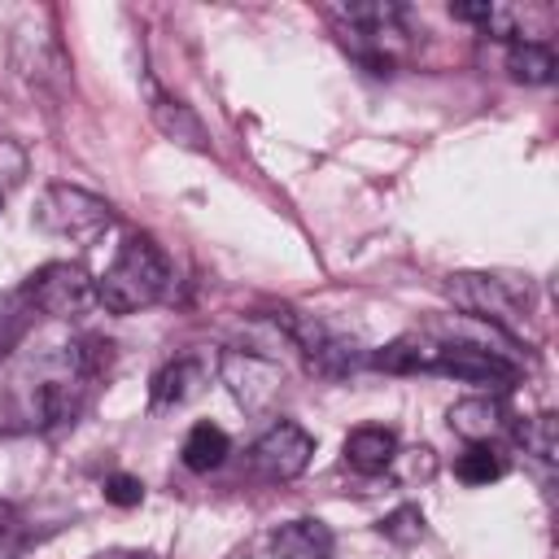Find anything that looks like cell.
<instances>
[{"label": "cell", "mask_w": 559, "mask_h": 559, "mask_svg": "<svg viewBox=\"0 0 559 559\" xmlns=\"http://www.w3.org/2000/svg\"><path fill=\"white\" fill-rule=\"evenodd\" d=\"M380 533H384L389 542H397V546H411V542L424 537V511H419V507H397V511H389V515L380 520Z\"/></svg>", "instance_id": "ffe728a7"}, {"label": "cell", "mask_w": 559, "mask_h": 559, "mask_svg": "<svg viewBox=\"0 0 559 559\" xmlns=\"http://www.w3.org/2000/svg\"><path fill=\"white\" fill-rule=\"evenodd\" d=\"M166 275H170V266H166L162 245L153 236H144V231H131L118 245V253L105 266V275L96 280V301L109 314H135V310H144V306H153L162 297Z\"/></svg>", "instance_id": "6da1fadb"}, {"label": "cell", "mask_w": 559, "mask_h": 559, "mask_svg": "<svg viewBox=\"0 0 559 559\" xmlns=\"http://www.w3.org/2000/svg\"><path fill=\"white\" fill-rule=\"evenodd\" d=\"M445 297L467 310L472 319L507 332V336H520L524 332V319H528V288L502 280V275H485V271H454L445 280Z\"/></svg>", "instance_id": "7a4b0ae2"}, {"label": "cell", "mask_w": 559, "mask_h": 559, "mask_svg": "<svg viewBox=\"0 0 559 559\" xmlns=\"http://www.w3.org/2000/svg\"><path fill=\"white\" fill-rule=\"evenodd\" d=\"M271 559H332V528L323 520H288L271 533Z\"/></svg>", "instance_id": "8fae6325"}, {"label": "cell", "mask_w": 559, "mask_h": 559, "mask_svg": "<svg viewBox=\"0 0 559 559\" xmlns=\"http://www.w3.org/2000/svg\"><path fill=\"white\" fill-rule=\"evenodd\" d=\"M201 384H205L201 358H175V362H166L153 376V389H148L153 393V411H175V406L192 402L201 393Z\"/></svg>", "instance_id": "7c38bea8"}, {"label": "cell", "mask_w": 559, "mask_h": 559, "mask_svg": "<svg viewBox=\"0 0 559 559\" xmlns=\"http://www.w3.org/2000/svg\"><path fill=\"white\" fill-rule=\"evenodd\" d=\"M92 559H153L148 550H105V555H92Z\"/></svg>", "instance_id": "d4e9b609"}, {"label": "cell", "mask_w": 559, "mask_h": 559, "mask_svg": "<svg viewBox=\"0 0 559 559\" xmlns=\"http://www.w3.org/2000/svg\"><path fill=\"white\" fill-rule=\"evenodd\" d=\"M432 371L441 376H454L463 384H480V389H493V393H507L515 380H520V367L489 354V349H476V345H463V341H441L437 345V358H432Z\"/></svg>", "instance_id": "ba28073f"}, {"label": "cell", "mask_w": 559, "mask_h": 559, "mask_svg": "<svg viewBox=\"0 0 559 559\" xmlns=\"http://www.w3.org/2000/svg\"><path fill=\"white\" fill-rule=\"evenodd\" d=\"M454 472H459V480H463V485H489V480H498L507 467H502V459H498L489 445H472V450H463V454H459Z\"/></svg>", "instance_id": "d6986e66"}, {"label": "cell", "mask_w": 559, "mask_h": 559, "mask_svg": "<svg viewBox=\"0 0 559 559\" xmlns=\"http://www.w3.org/2000/svg\"><path fill=\"white\" fill-rule=\"evenodd\" d=\"M13 66H17V74H22L31 87H39V92L61 96V92L70 87V57L61 52V44H57L52 31L35 26V17H26V22L13 31Z\"/></svg>", "instance_id": "5b68a950"}, {"label": "cell", "mask_w": 559, "mask_h": 559, "mask_svg": "<svg viewBox=\"0 0 559 559\" xmlns=\"http://www.w3.org/2000/svg\"><path fill=\"white\" fill-rule=\"evenodd\" d=\"M450 432H459L472 445H489L493 437L511 432V411L502 406V397H463L445 411Z\"/></svg>", "instance_id": "30bf717a"}, {"label": "cell", "mask_w": 559, "mask_h": 559, "mask_svg": "<svg viewBox=\"0 0 559 559\" xmlns=\"http://www.w3.org/2000/svg\"><path fill=\"white\" fill-rule=\"evenodd\" d=\"M22 288H26L31 306L52 319H74L96 301V284L79 262H48Z\"/></svg>", "instance_id": "277c9868"}, {"label": "cell", "mask_w": 559, "mask_h": 559, "mask_svg": "<svg viewBox=\"0 0 559 559\" xmlns=\"http://www.w3.org/2000/svg\"><path fill=\"white\" fill-rule=\"evenodd\" d=\"M437 345H441V341L411 332V336H397V341H389L380 354H371V367H380V371H393V376H406V371H432Z\"/></svg>", "instance_id": "5bb4252c"}, {"label": "cell", "mask_w": 559, "mask_h": 559, "mask_svg": "<svg viewBox=\"0 0 559 559\" xmlns=\"http://www.w3.org/2000/svg\"><path fill=\"white\" fill-rule=\"evenodd\" d=\"M310 454H314L310 432L297 428L293 419H275V424L253 441L249 467H253V476H262V480H293V476L306 472Z\"/></svg>", "instance_id": "52a82bcc"}, {"label": "cell", "mask_w": 559, "mask_h": 559, "mask_svg": "<svg viewBox=\"0 0 559 559\" xmlns=\"http://www.w3.org/2000/svg\"><path fill=\"white\" fill-rule=\"evenodd\" d=\"M26 179V148L9 135H0V192Z\"/></svg>", "instance_id": "7402d4cb"}, {"label": "cell", "mask_w": 559, "mask_h": 559, "mask_svg": "<svg viewBox=\"0 0 559 559\" xmlns=\"http://www.w3.org/2000/svg\"><path fill=\"white\" fill-rule=\"evenodd\" d=\"M13 524H17V511H13V502H0V537H4Z\"/></svg>", "instance_id": "cb8c5ba5"}, {"label": "cell", "mask_w": 559, "mask_h": 559, "mask_svg": "<svg viewBox=\"0 0 559 559\" xmlns=\"http://www.w3.org/2000/svg\"><path fill=\"white\" fill-rule=\"evenodd\" d=\"M218 376L227 384V393L236 397V406H245L249 415H262L275 406L280 389H284V371L280 362L253 354V349H223L218 358Z\"/></svg>", "instance_id": "8992f818"}, {"label": "cell", "mask_w": 559, "mask_h": 559, "mask_svg": "<svg viewBox=\"0 0 559 559\" xmlns=\"http://www.w3.org/2000/svg\"><path fill=\"white\" fill-rule=\"evenodd\" d=\"M231 441L218 424H197L188 437H183V467L188 472H214L223 459H227Z\"/></svg>", "instance_id": "2e32d148"}, {"label": "cell", "mask_w": 559, "mask_h": 559, "mask_svg": "<svg viewBox=\"0 0 559 559\" xmlns=\"http://www.w3.org/2000/svg\"><path fill=\"white\" fill-rule=\"evenodd\" d=\"M0 205H4V192H0Z\"/></svg>", "instance_id": "484cf974"}, {"label": "cell", "mask_w": 559, "mask_h": 559, "mask_svg": "<svg viewBox=\"0 0 559 559\" xmlns=\"http://www.w3.org/2000/svg\"><path fill=\"white\" fill-rule=\"evenodd\" d=\"M511 432H515V441H520L533 459H542V463H555V459H559V419H555L550 411L528 415V419L515 424Z\"/></svg>", "instance_id": "e0dca14e"}, {"label": "cell", "mask_w": 559, "mask_h": 559, "mask_svg": "<svg viewBox=\"0 0 559 559\" xmlns=\"http://www.w3.org/2000/svg\"><path fill=\"white\" fill-rule=\"evenodd\" d=\"M35 223L48 236H66V240H92L114 223V205L87 188L74 183H48L39 192L35 205Z\"/></svg>", "instance_id": "3957f363"}, {"label": "cell", "mask_w": 559, "mask_h": 559, "mask_svg": "<svg viewBox=\"0 0 559 559\" xmlns=\"http://www.w3.org/2000/svg\"><path fill=\"white\" fill-rule=\"evenodd\" d=\"M105 502H114V507H122V511L140 507V502H144V485H140V476H131V472H114V476L105 480Z\"/></svg>", "instance_id": "44dd1931"}, {"label": "cell", "mask_w": 559, "mask_h": 559, "mask_svg": "<svg viewBox=\"0 0 559 559\" xmlns=\"http://www.w3.org/2000/svg\"><path fill=\"white\" fill-rule=\"evenodd\" d=\"M148 118H153V127H157L166 140H175V144H183V148H192V153H205V148H210V131H205V122L197 118V109L183 105L179 96H166L153 79H148Z\"/></svg>", "instance_id": "9c48e42d"}, {"label": "cell", "mask_w": 559, "mask_h": 559, "mask_svg": "<svg viewBox=\"0 0 559 559\" xmlns=\"http://www.w3.org/2000/svg\"><path fill=\"white\" fill-rule=\"evenodd\" d=\"M507 74L524 87H546L555 83V52L542 39H515L507 44Z\"/></svg>", "instance_id": "9a60e30c"}, {"label": "cell", "mask_w": 559, "mask_h": 559, "mask_svg": "<svg viewBox=\"0 0 559 559\" xmlns=\"http://www.w3.org/2000/svg\"><path fill=\"white\" fill-rule=\"evenodd\" d=\"M450 17L454 22H472V26H489V17H493V0H476V4H467V0H459V4H450Z\"/></svg>", "instance_id": "603a6c76"}, {"label": "cell", "mask_w": 559, "mask_h": 559, "mask_svg": "<svg viewBox=\"0 0 559 559\" xmlns=\"http://www.w3.org/2000/svg\"><path fill=\"white\" fill-rule=\"evenodd\" d=\"M31 314H35V306H31L26 288H13V293H4V297H0V354H9V349H13V341L26 332Z\"/></svg>", "instance_id": "ac0fdd59"}, {"label": "cell", "mask_w": 559, "mask_h": 559, "mask_svg": "<svg viewBox=\"0 0 559 559\" xmlns=\"http://www.w3.org/2000/svg\"><path fill=\"white\" fill-rule=\"evenodd\" d=\"M345 463L354 472H362V476H376V472H384V467L397 463V437L389 428H376V424L354 428L345 437Z\"/></svg>", "instance_id": "4fadbf2b"}]
</instances>
